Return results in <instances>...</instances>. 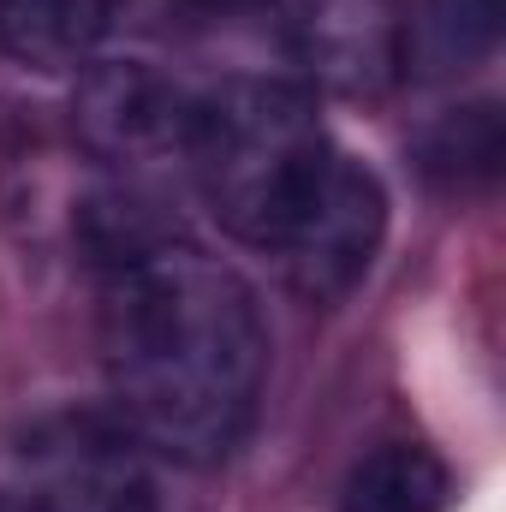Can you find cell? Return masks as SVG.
<instances>
[{"mask_svg": "<svg viewBox=\"0 0 506 512\" xmlns=\"http://www.w3.org/2000/svg\"><path fill=\"white\" fill-rule=\"evenodd\" d=\"M423 155H429L435 173H447L459 185H489L495 167H501V114H495V102L447 114L423 137Z\"/></svg>", "mask_w": 506, "mask_h": 512, "instance_id": "cell-10", "label": "cell"}, {"mask_svg": "<svg viewBox=\"0 0 506 512\" xmlns=\"http://www.w3.org/2000/svg\"><path fill=\"white\" fill-rule=\"evenodd\" d=\"M114 24V0H0V54L36 72H78Z\"/></svg>", "mask_w": 506, "mask_h": 512, "instance_id": "cell-7", "label": "cell"}, {"mask_svg": "<svg viewBox=\"0 0 506 512\" xmlns=\"http://www.w3.org/2000/svg\"><path fill=\"white\" fill-rule=\"evenodd\" d=\"M286 30L298 54L340 90H370L399 60V24L381 0H292Z\"/></svg>", "mask_w": 506, "mask_h": 512, "instance_id": "cell-6", "label": "cell"}, {"mask_svg": "<svg viewBox=\"0 0 506 512\" xmlns=\"http://www.w3.org/2000/svg\"><path fill=\"white\" fill-rule=\"evenodd\" d=\"M453 477L429 447L387 441L364 453L340 489V512H447Z\"/></svg>", "mask_w": 506, "mask_h": 512, "instance_id": "cell-8", "label": "cell"}, {"mask_svg": "<svg viewBox=\"0 0 506 512\" xmlns=\"http://www.w3.org/2000/svg\"><path fill=\"white\" fill-rule=\"evenodd\" d=\"M191 114H197V102L173 78H161V72H149L137 60L90 66L78 78V96H72L78 143L96 161H108L114 173H126V179L155 173L167 161H185Z\"/></svg>", "mask_w": 506, "mask_h": 512, "instance_id": "cell-5", "label": "cell"}, {"mask_svg": "<svg viewBox=\"0 0 506 512\" xmlns=\"http://www.w3.org/2000/svg\"><path fill=\"white\" fill-rule=\"evenodd\" d=\"M173 6L197 24H251V18H280L286 24L292 0H173Z\"/></svg>", "mask_w": 506, "mask_h": 512, "instance_id": "cell-11", "label": "cell"}, {"mask_svg": "<svg viewBox=\"0 0 506 512\" xmlns=\"http://www.w3.org/2000/svg\"><path fill=\"white\" fill-rule=\"evenodd\" d=\"M501 0H429L405 36V54L423 72H465L477 54L495 48Z\"/></svg>", "mask_w": 506, "mask_h": 512, "instance_id": "cell-9", "label": "cell"}, {"mask_svg": "<svg viewBox=\"0 0 506 512\" xmlns=\"http://www.w3.org/2000/svg\"><path fill=\"white\" fill-rule=\"evenodd\" d=\"M328 155L334 143L316 120L310 90L286 78H227L197 102L185 143V167L197 173L203 203L256 251L286 233Z\"/></svg>", "mask_w": 506, "mask_h": 512, "instance_id": "cell-2", "label": "cell"}, {"mask_svg": "<svg viewBox=\"0 0 506 512\" xmlns=\"http://www.w3.org/2000/svg\"><path fill=\"white\" fill-rule=\"evenodd\" d=\"M0 512H42V507H36L24 489H0Z\"/></svg>", "mask_w": 506, "mask_h": 512, "instance_id": "cell-12", "label": "cell"}, {"mask_svg": "<svg viewBox=\"0 0 506 512\" xmlns=\"http://www.w3.org/2000/svg\"><path fill=\"white\" fill-rule=\"evenodd\" d=\"M381 233H387L381 179L346 149H334L328 167L316 173L310 197L298 203V215L286 221V233L268 251L280 256V274L304 304H340L370 274Z\"/></svg>", "mask_w": 506, "mask_h": 512, "instance_id": "cell-3", "label": "cell"}, {"mask_svg": "<svg viewBox=\"0 0 506 512\" xmlns=\"http://www.w3.org/2000/svg\"><path fill=\"white\" fill-rule=\"evenodd\" d=\"M102 376L137 447L215 465L256 423L268 328L239 268L185 239L102 262Z\"/></svg>", "mask_w": 506, "mask_h": 512, "instance_id": "cell-1", "label": "cell"}, {"mask_svg": "<svg viewBox=\"0 0 506 512\" xmlns=\"http://www.w3.org/2000/svg\"><path fill=\"white\" fill-rule=\"evenodd\" d=\"M24 495L42 512H161L126 423L66 411L24 435Z\"/></svg>", "mask_w": 506, "mask_h": 512, "instance_id": "cell-4", "label": "cell"}]
</instances>
